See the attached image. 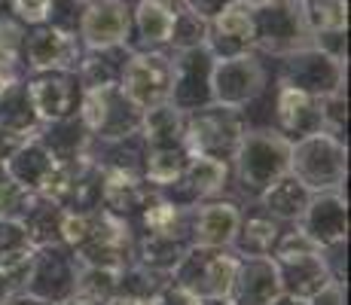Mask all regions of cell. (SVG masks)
<instances>
[{
    "instance_id": "1",
    "label": "cell",
    "mask_w": 351,
    "mask_h": 305,
    "mask_svg": "<svg viewBox=\"0 0 351 305\" xmlns=\"http://www.w3.org/2000/svg\"><path fill=\"white\" fill-rule=\"evenodd\" d=\"M308 34L300 0H263L254 6V43L269 52H293Z\"/></svg>"
},
{
    "instance_id": "2",
    "label": "cell",
    "mask_w": 351,
    "mask_h": 305,
    "mask_svg": "<svg viewBox=\"0 0 351 305\" xmlns=\"http://www.w3.org/2000/svg\"><path fill=\"white\" fill-rule=\"evenodd\" d=\"M123 98L134 107H159V101L168 98L171 92L174 67L168 64L165 56L150 52V56H134L123 67Z\"/></svg>"
},
{
    "instance_id": "3",
    "label": "cell",
    "mask_w": 351,
    "mask_h": 305,
    "mask_svg": "<svg viewBox=\"0 0 351 305\" xmlns=\"http://www.w3.org/2000/svg\"><path fill=\"white\" fill-rule=\"evenodd\" d=\"M208 43L223 52V58L245 56L254 46V6L245 0H229L208 22Z\"/></svg>"
},
{
    "instance_id": "4",
    "label": "cell",
    "mask_w": 351,
    "mask_h": 305,
    "mask_svg": "<svg viewBox=\"0 0 351 305\" xmlns=\"http://www.w3.org/2000/svg\"><path fill=\"white\" fill-rule=\"evenodd\" d=\"M128 25H132V16H128V6L123 0H95L80 16L83 40L101 52H110L113 46L123 43L128 37Z\"/></svg>"
},
{
    "instance_id": "5",
    "label": "cell",
    "mask_w": 351,
    "mask_h": 305,
    "mask_svg": "<svg viewBox=\"0 0 351 305\" xmlns=\"http://www.w3.org/2000/svg\"><path fill=\"white\" fill-rule=\"evenodd\" d=\"M28 64L37 71H71L77 64V40L73 34H64L52 25H34L31 34H25L22 43Z\"/></svg>"
},
{
    "instance_id": "6",
    "label": "cell",
    "mask_w": 351,
    "mask_h": 305,
    "mask_svg": "<svg viewBox=\"0 0 351 305\" xmlns=\"http://www.w3.org/2000/svg\"><path fill=\"white\" fill-rule=\"evenodd\" d=\"M80 86L67 71H46L28 86L31 107L46 119H64L77 104Z\"/></svg>"
},
{
    "instance_id": "7",
    "label": "cell",
    "mask_w": 351,
    "mask_h": 305,
    "mask_svg": "<svg viewBox=\"0 0 351 305\" xmlns=\"http://www.w3.org/2000/svg\"><path fill=\"white\" fill-rule=\"evenodd\" d=\"M275 110H278V122L281 128L296 138H308L324 125L321 122V104L315 101V95L296 89V86H285L278 92L275 101Z\"/></svg>"
},
{
    "instance_id": "8",
    "label": "cell",
    "mask_w": 351,
    "mask_h": 305,
    "mask_svg": "<svg viewBox=\"0 0 351 305\" xmlns=\"http://www.w3.org/2000/svg\"><path fill=\"white\" fill-rule=\"evenodd\" d=\"M306 3V28L308 34L318 37L321 52L330 49V43H346V31H348V0H302ZM333 58V56H330Z\"/></svg>"
},
{
    "instance_id": "9",
    "label": "cell",
    "mask_w": 351,
    "mask_h": 305,
    "mask_svg": "<svg viewBox=\"0 0 351 305\" xmlns=\"http://www.w3.org/2000/svg\"><path fill=\"white\" fill-rule=\"evenodd\" d=\"M211 83L217 89L220 98L226 101H239V98H247L260 89L263 83V67L256 64V58L245 56H235V58H223L217 67L211 71Z\"/></svg>"
},
{
    "instance_id": "10",
    "label": "cell",
    "mask_w": 351,
    "mask_h": 305,
    "mask_svg": "<svg viewBox=\"0 0 351 305\" xmlns=\"http://www.w3.org/2000/svg\"><path fill=\"white\" fill-rule=\"evenodd\" d=\"M80 244L86 247V260H92L95 266H117L125 256V229L110 217L89 220V232Z\"/></svg>"
},
{
    "instance_id": "11",
    "label": "cell",
    "mask_w": 351,
    "mask_h": 305,
    "mask_svg": "<svg viewBox=\"0 0 351 305\" xmlns=\"http://www.w3.org/2000/svg\"><path fill=\"white\" fill-rule=\"evenodd\" d=\"M281 156H285V147L281 144H272V141H254L245 153V180L251 178L254 186H266V183L278 174Z\"/></svg>"
},
{
    "instance_id": "12",
    "label": "cell",
    "mask_w": 351,
    "mask_h": 305,
    "mask_svg": "<svg viewBox=\"0 0 351 305\" xmlns=\"http://www.w3.org/2000/svg\"><path fill=\"white\" fill-rule=\"evenodd\" d=\"M134 25H138L147 46L168 43L171 40V28H174V12L159 6L156 0H141L138 10H134Z\"/></svg>"
},
{
    "instance_id": "13",
    "label": "cell",
    "mask_w": 351,
    "mask_h": 305,
    "mask_svg": "<svg viewBox=\"0 0 351 305\" xmlns=\"http://www.w3.org/2000/svg\"><path fill=\"white\" fill-rule=\"evenodd\" d=\"M101 193H104L107 208H113V211H132L144 202V186L125 171L107 174V183L101 186Z\"/></svg>"
},
{
    "instance_id": "14",
    "label": "cell",
    "mask_w": 351,
    "mask_h": 305,
    "mask_svg": "<svg viewBox=\"0 0 351 305\" xmlns=\"http://www.w3.org/2000/svg\"><path fill=\"white\" fill-rule=\"evenodd\" d=\"M144 128L153 147H178L184 122H180V113L171 110V107H153L144 119Z\"/></svg>"
},
{
    "instance_id": "15",
    "label": "cell",
    "mask_w": 351,
    "mask_h": 305,
    "mask_svg": "<svg viewBox=\"0 0 351 305\" xmlns=\"http://www.w3.org/2000/svg\"><path fill=\"white\" fill-rule=\"evenodd\" d=\"M235 220H239V217H235L232 205H211L199 214V226H195V232H199V239L205 244H220L232 235Z\"/></svg>"
},
{
    "instance_id": "16",
    "label": "cell",
    "mask_w": 351,
    "mask_h": 305,
    "mask_svg": "<svg viewBox=\"0 0 351 305\" xmlns=\"http://www.w3.org/2000/svg\"><path fill=\"white\" fill-rule=\"evenodd\" d=\"M168 43H178L184 52L205 46L208 43V19L195 16L190 10L174 12V28H171V40H168Z\"/></svg>"
},
{
    "instance_id": "17",
    "label": "cell",
    "mask_w": 351,
    "mask_h": 305,
    "mask_svg": "<svg viewBox=\"0 0 351 305\" xmlns=\"http://www.w3.org/2000/svg\"><path fill=\"white\" fill-rule=\"evenodd\" d=\"M186 162L190 159H186V153L180 147H156L153 156L147 159V171L156 183H171L184 174Z\"/></svg>"
},
{
    "instance_id": "18",
    "label": "cell",
    "mask_w": 351,
    "mask_h": 305,
    "mask_svg": "<svg viewBox=\"0 0 351 305\" xmlns=\"http://www.w3.org/2000/svg\"><path fill=\"white\" fill-rule=\"evenodd\" d=\"M28 260V239L22 235L19 226H0V272H12V269L25 266Z\"/></svg>"
},
{
    "instance_id": "19",
    "label": "cell",
    "mask_w": 351,
    "mask_h": 305,
    "mask_svg": "<svg viewBox=\"0 0 351 305\" xmlns=\"http://www.w3.org/2000/svg\"><path fill=\"white\" fill-rule=\"evenodd\" d=\"M306 189H302L300 180H278L272 183V193H269V208L285 217H293V214H302L306 208Z\"/></svg>"
},
{
    "instance_id": "20",
    "label": "cell",
    "mask_w": 351,
    "mask_h": 305,
    "mask_svg": "<svg viewBox=\"0 0 351 305\" xmlns=\"http://www.w3.org/2000/svg\"><path fill=\"white\" fill-rule=\"evenodd\" d=\"M275 241V223L269 220H251L245 229V247L254 254H266Z\"/></svg>"
},
{
    "instance_id": "21",
    "label": "cell",
    "mask_w": 351,
    "mask_h": 305,
    "mask_svg": "<svg viewBox=\"0 0 351 305\" xmlns=\"http://www.w3.org/2000/svg\"><path fill=\"white\" fill-rule=\"evenodd\" d=\"M184 3H186V10H190V12H195V16H202V19H208V22H211V19L223 10L229 0H184Z\"/></svg>"
},
{
    "instance_id": "22",
    "label": "cell",
    "mask_w": 351,
    "mask_h": 305,
    "mask_svg": "<svg viewBox=\"0 0 351 305\" xmlns=\"http://www.w3.org/2000/svg\"><path fill=\"white\" fill-rule=\"evenodd\" d=\"M12 58L16 56H10V52H3L0 49V95H3L6 89H10V71H12Z\"/></svg>"
},
{
    "instance_id": "23",
    "label": "cell",
    "mask_w": 351,
    "mask_h": 305,
    "mask_svg": "<svg viewBox=\"0 0 351 305\" xmlns=\"http://www.w3.org/2000/svg\"><path fill=\"white\" fill-rule=\"evenodd\" d=\"M156 3H159V6H165V10H171V12H174V10H178V6H180V3H184V0H156Z\"/></svg>"
},
{
    "instance_id": "24",
    "label": "cell",
    "mask_w": 351,
    "mask_h": 305,
    "mask_svg": "<svg viewBox=\"0 0 351 305\" xmlns=\"http://www.w3.org/2000/svg\"><path fill=\"white\" fill-rule=\"evenodd\" d=\"M71 305H98V302L95 300H73Z\"/></svg>"
},
{
    "instance_id": "25",
    "label": "cell",
    "mask_w": 351,
    "mask_h": 305,
    "mask_svg": "<svg viewBox=\"0 0 351 305\" xmlns=\"http://www.w3.org/2000/svg\"><path fill=\"white\" fill-rule=\"evenodd\" d=\"M16 305H46V302H34V300H31V302H16Z\"/></svg>"
},
{
    "instance_id": "26",
    "label": "cell",
    "mask_w": 351,
    "mask_h": 305,
    "mask_svg": "<svg viewBox=\"0 0 351 305\" xmlns=\"http://www.w3.org/2000/svg\"><path fill=\"white\" fill-rule=\"evenodd\" d=\"M245 3H251V6H260V3H263V0H245Z\"/></svg>"
}]
</instances>
